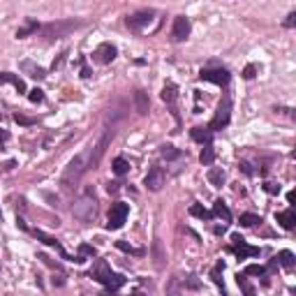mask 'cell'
<instances>
[{
	"instance_id": "1",
	"label": "cell",
	"mask_w": 296,
	"mask_h": 296,
	"mask_svg": "<svg viewBox=\"0 0 296 296\" xmlns=\"http://www.w3.org/2000/svg\"><path fill=\"white\" fill-rule=\"evenodd\" d=\"M95 282H99V285H104L106 292H118L123 285L127 282L125 275L120 273H113L111 268H109V264H106L104 259H98L95 261V266L91 268V273H88Z\"/></svg>"
},
{
	"instance_id": "2",
	"label": "cell",
	"mask_w": 296,
	"mask_h": 296,
	"mask_svg": "<svg viewBox=\"0 0 296 296\" xmlns=\"http://www.w3.org/2000/svg\"><path fill=\"white\" fill-rule=\"evenodd\" d=\"M81 26H84V19H63V21L44 23V26H40V30H42V37H47V40H60Z\"/></svg>"
},
{
	"instance_id": "3",
	"label": "cell",
	"mask_w": 296,
	"mask_h": 296,
	"mask_svg": "<svg viewBox=\"0 0 296 296\" xmlns=\"http://www.w3.org/2000/svg\"><path fill=\"white\" fill-rule=\"evenodd\" d=\"M86 171H88V153H81V155H77L65 167L63 176H60V185H63V188H74Z\"/></svg>"
},
{
	"instance_id": "4",
	"label": "cell",
	"mask_w": 296,
	"mask_h": 296,
	"mask_svg": "<svg viewBox=\"0 0 296 296\" xmlns=\"http://www.w3.org/2000/svg\"><path fill=\"white\" fill-rule=\"evenodd\" d=\"M95 211H98V201H95L93 190L88 188V190H84V195L74 201V206H72V215H74L77 220H81V222H88V220L95 218Z\"/></svg>"
},
{
	"instance_id": "5",
	"label": "cell",
	"mask_w": 296,
	"mask_h": 296,
	"mask_svg": "<svg viewBox=\"0 0 296 296\" xmlns=\"http://www.w3.org/2000/svg\"><path fill=\"white\" fill-rule=\"evenodd\" d=\"M229 120H232V95H229V91H225V95H222V99H220V104H218V111H215L213 120L208 123V130L211 132L222 130V127L229 125Z\"/></svg>"
},
{
	"instance_id": "6",
	"label": "cell",
	"mask_w": 296,
	"mask_h": 296,
	"mask_svg": "<svg viewBox=\"0 0 296 296\" xmlns=\"http://www.w3.org/2000/svg\"><path fill=\"white\" fill-rule=\"evenodd\" d=\"M155 16H157L155 9H139V12H134V14L127 16L125 23L132 33H141V30H146L150 23L155 21Z\"/></svg>"
},
{
	"instance_id": "7",
	"label": "cell",
	"mask_w": 296,
	"mask_h": 296,
	"mask_svg": "<svg viewBox=\"0 0 296 296\" xmlns=\"http://www.w3.org/2000/svg\"><path fill=\"white\" fill-rule=\"evenodd\" d=\"M229 252H234L239 259H250V257H259V247L257 246H247L246 239L241 234H232V246H229Z\"/></svg>"
},
{
	"instance_id": "8",
	"label": "cell",
	"mask_w": 296,
	"mask_h": 296,
	"mask_svg": "<svg viewBox=\"0 0 296 296\" xmlns=\"http://www.w3.org/2000/svg\"><path fill=\"white\" fill-rule=\"evenodd\" d=\"M127 215H130V206H127V204H123V201L111 204V208H109V222H106V229H120V227L125 225Z\"/></svg>"
},
{
	"instance_id": "9",
	"label": "cell",
	"mask_w": 296,
	"mask_h": 296,
	"mask_svg": "<svg viewBox=\"0 0 296 296\" xmlns=\"http://www.w3.org/2000/svg\"><path fill=\"white\" fill-rule=\"evenodd\" d=\"M199 79L201 81H211V84L215 86H229V79H232V74H229V70H225V67H206V70L199 72Z\"/></svg>"
},
{
	"instance_id": "10",
	"label": "cell",
	"mask_w": 296,
	"mask_h": 296,
	"mask_svg": "<svg viewBox=\"0 0 296 296\" xmlns=\"http://www.w3.org/2000/svg\"><path fill=\"white\" fill-rule=\"evenodd\" d=\"M164 183H167V174H164L162 167H150V169H148V174H146V178H144L146 190L160 192L164 188Z\"/></svg>"
},
{
	"instance_id": "11",
	"label": "cell",
	"mask_w": 296,
	"mask_h": 296,
	"mask_svg": "<svg viewBox=\"0 0 296 296\" xmlns=\"http://www.w3.org/2000/svg\"><path fill=\"white\" fill-rule=\"evenodd\" d=\"M116 56H118V49L111 42H102L98 49L93 51V60L99 65H109L111 60H116Z\"/></svg>"
},
{
	"instance_id": "12",
	"label": "cell",
	"mask_w": 296,
	"mask_h": 296,
	"mask_svg": "<svg viewBox=\"0 0 296 296\" xmlns=\"http://www.w3.org/2000/svg\"><path fill=\"white\" fill-rule=\"evenodd\" d=\"M33 236H35L37 241H42L44 246H49V247H53L63 259H70V261H74V257H70V254L65 252V247L60 246V241L56 239V236H51V234H47V232H42V229H33Z\"/></svg>"
},
{
	"instance_id": "13",
	"label": "cell",
	"mask_w": 296,
	"mask_h": 296,
	"mask_svg": "<svg viewBox=\"0 0 296 296\" xmlns=\"http://www.w3.org/2000/svg\"><path fill=\"white\" fill-rule=\"evenodd\" d=\"M190 30H192V23L188 16H176L174 19V26H171V37L174 42H183L190 37Z\"/></svg>"
},
{
	"instance_id": "14",
	"label": "cell",
	"mask_w": 296,
	"mask_h": 296,
	"mask_svg": "<svg viewBox=\"0 0 296 296\" xmlns=\"http://www.w3.org/2000/svg\"><path fill=\"white\" fill-rule=\"evenodd\" d=\"M162 99L169 104V109H171V116L176 118V123H181V116H178V109H176V99H178V88H176V84H167L162 88Z\"/></svg>"
},
{
	"instance_id": "15",
	"label": "cell",
	"mask_w": 296,
	"mask_h": 296,
	"mask_svg": "<svg viewBox=\"0 0 296 296\" xmlns=\"http://www.w3.org/2000/svg\"><path fill=\"white\" fill-rule=\"evenodd\" d=\"M275 222L282 227V229H287V232H292L294 229V225H296V213H294V208L289 206L287 211H280V213H275Z\"/></svg>"
},
{
	"instance_id": "16",
	"label": "cell",
	"mask_w": 296,
	"mask_h": 296,
	"mask_svg": "<svg viewBox=\"0 0 296 296\" xmlns=\"http://www.w3.org/2000/svg\"><path fill=\"white\" fill-rule=\"evenodd\" d=\"M19 67H21L23 72H28V77L37 79V81H42V79L47 77V70H44V67H40V65H35L33 60H21V63H19Z\"/></svg>"
},
{
	"instance_id": "17",
	"label": "cell",
	"mask_w": 296,
	"mask_h": 296,
	"mask_svg": "<svg viewBox=\"0 0 296 296\" xmlns=\"http://www.w3.org/2000/svg\"><path fill=\"white\" fill-rule=\"evenodd\" d=\"M134 109L139 116H146L148 109H150V99H148V93L144 91H134Z\"/></svg>"
},
{
	"instance_id": "18",
	"label": "cell",
	"mask_w": 296,
	"mask_h": 296,
	"mask_svg": "<svg viewBox=\"0 0 296 296\" xmlns=\"http://www.w3.org/2000/svg\"><path fill=\"white\" fill-rule=\"evenodd\" d=\"M0 84H12L16 88V93H28L26 84H23V79L14 77L12 72H0Z\"/></svg>"
},
{
	"instance_id": "19",
	"label": "cell",
	"mask_w": 296,
	"mask_h": 296,
	"mask_svg": "<svg viewBox=\"0 0 296 296\" xmlns=\"http://www.w3.org/2000/svg\"><path fill=\"white\" fill-rule=\"evenodd\" d=\"M243 275H257V278H264V285H268L271 271H268V266H261V264H250V266L243 268Z\"/></svg>"
},
{
	"instance_id": "20",
	"label": "cell",
	"mask_w": 296,
	"mask_h": 296,
	"mask_svg": "<svg viewBox=\"0 0 296 296\" xmlns=\"http://www.w3.org/2000/svg\"><path fill=\"white\" fill-rule=\"evenodd\" d=\"M213 218H222L225 220V225H229L232 222V211L227 208V204L222 201V199H215V204H213Z\"/></svg>"
},
{
	"instance_id": "21",
	"label": "cell",
	"mask_w": 296,
	"mask_h": 296,
	"mask_svg": "<svg viewBox=\"0 0 296 296\" xmlns=\"http://www.w3.org/2000/svg\"><path fill=\"white\" fill-rule=\"evenodd\" d=\"M190 137L195 141H199V144H211L213 141V132L208 130V127H192Z\"/></svg>"
},
{
	"instance_id": "22",
	"label": "cell",
	"mask_w": 296,
	"mask_h": 296,
	"mask_svg": "<svg viewBox=\"0 0 296 296\" xmlns=\"http://www.w3.org/2000/svg\"><path fill=\"white\" fill-rule=\"evenodd\" d=\"M160 155H162L167 162H174V160H181V157H183V150H178V148L171 146V144H164V146L160 148Z\"/></svg>"
},
{
	"instance_id": "23",
	"label": "cell",
	"mask_w": 296,
	"mask_h": 296,
	"mask_svg": "<svg viewBox=\"0 0 296 296\" xmlns=\"http://www.w3.org/2000/svg\"><path fill=\"white\" fill-rule=\"evenodd\" d=\"M199 162L204 164V167H211L215 162V148H213V141L211 144H204V150H201V155H199Z\"/></svg>"
},
{
	"instance_id": "24",
	"label": "cell",
	"mask_w": 296,
	"mask_h": 296,
	"mask_svg": "<svg viewBox=\"0 0 296 296\" xmlns=\"http://www.w3.org/2000/svg\"><path fill=\"white\" fill-rule=\"evenodd\" d=\"M37 30H40V23H37L35 19H26V26L16 30V37H19V40H23V37L33 35V33H37Z\"/></svg>"
},
{
	"instance_id": "25",
	"label": "cell",
	"mask_w": 296,
	"mask_h": 296,
	"mask_svg": "<svg viewBox=\"0 0 296 296\" xmlns=\"http://www.w3.org/2000/svg\"><path fill=\"white\" fill-rule=\"evenodd\" d=\"M222 271H225V261L220 259L218 264L213 266V271H211V278H213V282L218 285V289H220V292L225 294V282H222V278H220V275H222Z\"/></svg>"
},
{
	"instance_id": "26",
	"label": "cell",
	"mask_w": 296,
	"mask_h": 296,
	"mask_svg": "<svg viewBox=\"0 0 296 296\" xmlns=\"http://www.w3.org/2000/svg\"><path fill=\"white\" fill-rule=\"evenodd\" d=\"M208 183H211L213 188H222V183H225V171L218 169V167H211V169H208Z\"/></svg>"
},
{
	"instance_id": "27",
	"label": "cell",
	"mask_w": 296,
	"mask_h": 296,
	"mask_svg": "<svg viewBox=\"0 0 296 296\" xmlns=\"http://www.w3.org/2000/svg\"><path fill=\"white\" fill-rule=\"evenodd\" d=\"M275 261H278L280 266H285V268H292L294 266V261H296V257H294V252H289V250H280V252L275 254Z\"/></svg>"
},
{
	"instance_id": "28",
	"label": "cell",
	"mask_w": 296,
	"mask_h": 296,
	"mask_svg": "<svg viewBox=\"0 0 296 296\" xmlns=\"http://www.w3.org/2000/svg\"><path fill=\"white\" fill-rule=\"evenodd\" d=\"M190 215H195V218H199V220H215L213 218V213L206 211L201 204H192L190 206Z\"/></svg>"
},
{
	"instance_id": "29",
	"label": "cell",
	"mask_w": 296,
	"mask_h": 296,
	"mask_svg": "<svg viewBox=\"0 0 296 296\" xmlns=\"http://www.w3.org/2000/svg\"><path fill=\"white\" fill-rule=\"evenodd\" d=\"M95 247L93 246H88V243H81L79 246V254H77V264H84L86 261V257H95Z\"/></svg>"
},
{
	"instance_id": "30",
	"label": "cell",
	"mask_w": 296,
	"mask_h": 296,
	"mask_svg": "<svg viewBox=\"0 0 296 296\" xmlns=\"http://www.w3.org/2000/svg\"><path fill=\"white\" fill-rule=\"evenodd\" d=\"M127 171H130V162H127L125 157H116L113 160V174L116 176H125Z\"/></svg>"
},
{
	"instance_id": "31",
	"label": "cell",
	"mask_w": 296,
	"mask_h": 296,
	"mask_svg": "<svg viewBox=\"0 0 296 296\" xmlns=\"http://www.w3.org/2000/svg\"><path fill=\"white\" fill-rule=\"evenodd\" d=\"M239 222H241V227H257L261 222V218L259 215H254V213H243Z\"/></svg>"
},
{
	"instance_id": "32",
	"label": "cell",
	"mask_w": 296,
	"mask_h": 296,
	"mask_svg": "<svg viewBox=\"0 0 296 296\" xmlns=\"http://www.w3.org/2000/svg\"><path fill=\"white\" fill-rule=\"evenodd\" d=\"M116 247H118V250H123V252H127V254H137V257H139V254H144V250H139V247H132V246H127L125 241H116Z\"/></svg>"
},
{
	"instance_id": "33",
	"label": "cell",
	"mask_w": 296,
	"mask_h": 296,
	"mask_svg": "<svg viewBox=\"0 0 296 296\" xmlns=\"http://www.w3.org/2000/svg\"><path fill=\"white\" fill-rule=\"evenodd\" d=\"M28 99L33 102V104H42V102H44V91H40V88L28 91Z\"/></svg>"
},
{
	"instance_id": "34",
	"label": "cell",
	"mask_w": 296,
	"mask_h": 296,
	"mask_svg": "<svg viewBox=\"0 0 296 296\" xmlns=\"http://www.w3.org/2000/svg\"><path fill=\"white\" fill-rule=\"evenodd\" d=\"M153 252H155V266L162 268V243H160V239H155V243H153Z\"/></svg>"
},
{
	"instance_id": "35",
	"label": "cell",
	"mask_w": 296,
	"mask_h": 296,
	"mask_svg": "<svg viewBox=\"0 0 296 296\" xmlns=\"http://www.w3.org/2000/svg\"><path fill=\"white\" fill-rule=\"evenodd\" d=\"M236 282H239V287L243 289V292H246L247 296H252V294H254V289L250 287V285H247V280H246V275H243V273H239V275H236Z\"/></svg>"
},
{
	"instance_id": "36",
	"label": "cell",
	"mask_w": 296,
	"mask_h": 296,
	"mask_svg": "<svg viewBox=\"0 0 296 296\" xmlns=\"http://www.w3.org/2000/svg\"><path fill=\"white\" fill-rule=\"evenodd\" d=\"M14 120L19 123V125H35V118H26V116H21V113H14Z\"/></svg>"
},
{
	"instance_id": "37",
	"label": "cell",
	"mask_w": 296,
	"mask_h": 296,
	"mask_svg": "<svg viewBox=\"0 0 296 296\" xmlns=\"http://www.w3.org/2000/svg\"><path fill=\"white\" fill-rule=\"evenodd\" d=\"M254 72H257V65H247L246 70H243V79H247V81L254 79Z\"/></svg>"
},
{
	"instance_id": "38",
	"label": "cell",
	"mask_w": 296,
	"mask_h": 296,
	"mask_svg": "<svg viewBox=\"0 0 296 296\" xmlns=\"http://www.w3.org/2000/svg\"><path fill=\"white\" fill-rule=\"evenodd\" d=\"M294 23H296V12H289L282 26H285V28H294Z\"/></svg>"
},
{
	"instance_id": "39",
	"label": "cell",
	"mask_w": 296,
	"mask_h": 296,
	"mask_svg": "<svg viewBox=\"0 0 296 296\" xmlns=\"http://www.w3.org/2000/svg\"><path fill=\"white\" fill-rule=\"evenodd\" d=\"M239 171H243L246 176H252V174H254L252 167H250V162H241V164H239Z\"/></svg>"
},
{
	"instance_id": "40",
	"label": "cell",
	"mask_w": 296,
	"mask_h": 296,
	"mask_svg": "<svg viewBox=\"0 0 296 296\" xmlns=\"http://www.w3.org/2000/svg\"><path fill=\"white\" fill-rule=\"evenodd\" d=\"M201 287V282L195 280V278H190V280H185V289H199Z\"/></svg>"
},
{
	"instance_id": "41",
	"label": "cell",
	"mask_w": 296,
	"mask_h": 296,
	"mask_svg": "<svg viewBox=\"0 0 296 296\" xmlns=\"http://www.w3.org/2000/svg\"><path fill=\"white\" fill-rule=\"evenodd\" d=\"M264 190L268 192V195H278L280 192V185H273V183H266L264 185Z\"/></svg>"
},
{
	"instance_id": "42",
	"label": "cell",
	"mask_w": 296,
	"mask_h": 296,
	"mask_svg": "<svg viewBox=\"0 0 296 296\" xmlns=\"http://www.w3.org/2000/svg\"><path fill=\"white\" fill-rule=\"evenodd\" d=\"M118 185L120 183H109V192H118Z\"/></svg>"
}]
</instances>
